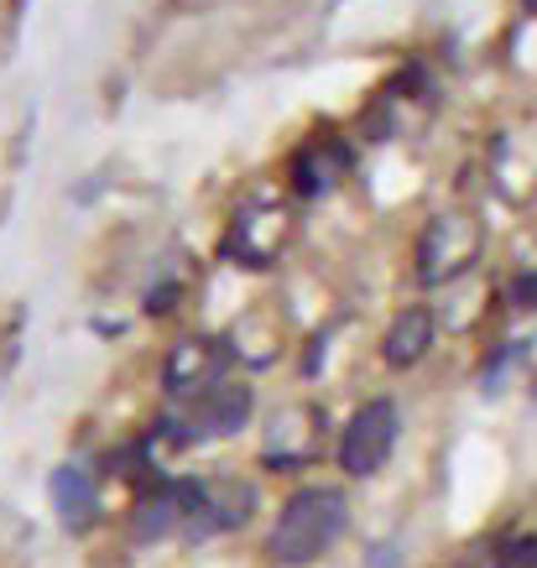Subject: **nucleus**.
Listing matches in <instances>:
<instances>
[{"mask_svg":"<svg viewBox=\"0 0 537 568\" xmlns=\"http://www.w3.org/2000/svg\"><path fill=\"white\" fill-rule=\"evenodd\" d=\"M349 521V506L340 490L330 485H308V490H297L287 506H282L277 527H272V558L287 568H303L313 564L318 552H330L340 542Z\"/></svg>","mask_w":537,"mask_h":568,"instance_id":"f257e3e1","label":"nucleus"},{"mask_svg":"<svg viewBox=\"0 0 537 568\" xmlns=\"http://www.w3.org/2000/svg\"><path fill=\"white\" fill-rule=\"evenodd\" d=\"M397 448V407L392 402H365L349 417L345 438H340V469L345 475H376Z\"/></svg>","mask_w":537,"mask_h":568,"instance_id":"f03ea898","label":"nucleus"},{"mask_svg":"<svg viewBox=\"0 0 537 568\" xmlns=\"http://www.w3.org/2000/svg\"><path fill=\"white\" fill-rule=\"evenodd\" d=\"M475 224L465 214H438L428 230H423V245H417V276L423 282H444V276L465 272L469 261H475Z\"/></svg>","mask_w":537,"mask_h":568,"instance_id":"7ed1b4c3","label":"nucleus"},{"mask_svg":"<svg viewBox=\"0 0 537 568\" xmlns=\"http://www.w3.org/2000/svg\"><path fill=\"white\" fill-rule=\"evenodd\" d=\"M251 386H241V381H220V386H209L204 396H193V413L189 423L193 428L183 433V438H225V433L245 428V417H251Z\"/></svg>","mask_w":537,"mask_h":568,"instance_id":"20e7f679","label":"nucleus"},{"mask_svg":"<svg viewBox=\"0 0 537 568\" xmlns=\"http://www.w3.org/2000/svg\"><path fill=\"white\" fill-rule=\"evenodd\" d=\"M230 365V349L220 339H183L168 355V392L173 396H204L209 386H220Z\"/></svg>","mask_w":537,"mask_h":568,"instance_id":"39448f33","label":"nucleus"},{"mask_svg":"<svg viewBox=\"0 0 537 568\" xmlns=\"http://www.w3.org/2000/svg\"><path fill=\"white\" fill-rule=\"evenodd\" d=\"M428 345H434V313L423 308H407V313H397V324L386 328V345H382V355H386V365H397V371H407V365H417L423 355H428Z\"/></svg>","mask_w":537,"mask_h":568,"instance_id":"423d86ee","label":"nucleus"},{"mask_svg":"<svg viewBox=\"0 0 537 568\" xmlns=\"http://www.w3.org/2000/svg\"><path fill=\"white\" fill-rule=\"evenodd\" d=\"M52 506H58V517L69 521L73 532H79V527H89V521H94V511H100L94 475H89L84 465H63L58 475H52Z\"/></svg>","mask_w":537,"mask_h":568,"instance_id":"0eeeda50","label":"nucleus"},{"mask_svg":"<svg viewBox=\"0 0 537 568\" xmlns=\"http://www.w3.org/2000/svg\"><path fill=\"white\" fill-rule=\"evenodd\" d=\"M340 168H345V152H340V146H330V156H324V146L297 152V162H293L297 193H324L334 183V173H340Z\"/></svg>","mask_w":537,"mask_h":568,"instance_id":"6e6552de","label":"nucleus"},{"mask_svg":"<svg viewBox=\"0 0 537 568\" xmlns=\"http://www.w3.org/2000/svg\"><path fill=\"white\" fill-rule=\"evenodd\" d=\"M496 568H537V532L533 537H511V542L496 552Z\"/></svg>","mask_w":537,"mask_h":568,"instance_id":"1a4fd4ad","label":"nucleus"},{"mask_svg":"<svg viewBox=\"0 0 537 568\" xmlns=\"http://www.w3.org/2000/svg\"><path fill=\"white\" fill-rule=\"evenodd\" d=\"M365 568H402V558H397V548H392V542H382V548L371 552V564Z\"/></svg>","mask_w":537,"mask_h":568,"instance_id":"9d476101","label":"nucleus"}]
</instances>
